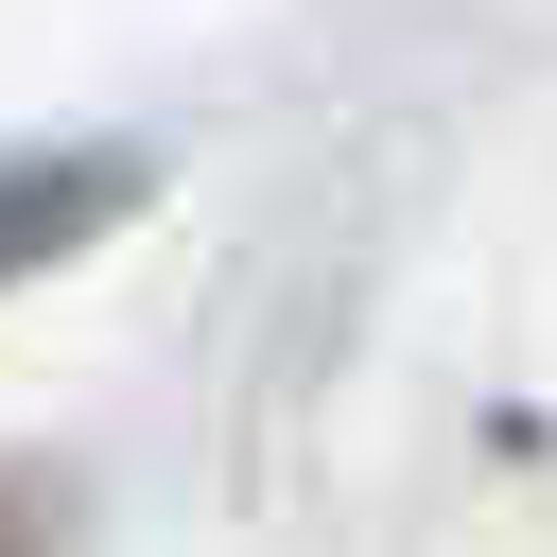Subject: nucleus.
Listing matches in <instances>:
<instances>
[{
	"mask_svg": "<svg viewBox=\"0 0 557 557\" xmlns=\"http://www.w3.org/2000/svg\"><path fill=\"white\" fill-rule=\"evenodd\" d=\"M87 209H122V157H52V174H17V191H0V278H17V244H70Z\"/></svg>",
	"mask_w": 557,
	"mask_h": 557,
	"instance_id": "f257e3e1",
	"label": "nucleus"
}]
</instances>
